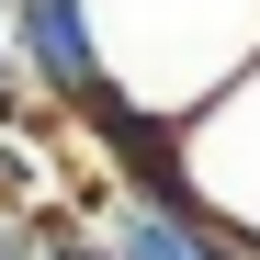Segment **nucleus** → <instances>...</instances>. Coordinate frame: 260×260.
Listing matches in <instances>:
<instances>
[{"label":"nucleus","mask_w":260,"mask_h":260,"mask_svg":"<svg viewBox=\"0 0 260 260\" xmlns=\"http://www.w3.org/2000/svg\"><path fill=\"white\" fill-rule=\"evenodd\" d=\"M34 192H46V147H34V136H0V215L34 204Z\"/></svg>","instance_id":"20e7f679"},{"label":"nucleus","mask_w":260,"mask_h":260,"mask_svg":"<svg viewBox=\"0 0 260 260\" xmlns=\"http://www.w3.org/2000/svg\"><path fill=\"white\" fill-rule=\"evenodd\" d=\"M0 57H12V46H0Z\"/></svg>","instance_id":"0eeeda50"},{"label":"nucleus","mask_w":260,"mask_h":260,"mask_svg":"<svg viewBox=\"0 0 260 260\" xmlns=\"http://www.w3.org/2000/svg\"><path fill=\"white\" fill-rule=\"evenodd\" d=\"M79 12H91L102 68L170 124L260 57V0H79Z\"/></svg>","instance_id":"f257e3e1"},{"label":"nucleus","mask_w":260,"mask_h":260,"mask_svg":"<svg viewBox=\"0 0 260 260\" xmlns=\"http://www.w3.org/2000/svg\"><path fill=\"white\" fill-rule=\"evenodd\" d=\"M0 260H46V238H34V215H23V204L0 215Z\"/></svg>","instance_id":"39448f33"},{"label":"nucleus","mask_w":260,"mask_h":260,"mask_svg":"<svg viewBox=\"0 0 260 260\" xmlns=\"http://www.w3.org/2000/svg\"><path fill=\"white\" fill-rule=\"evenodd\" d=\"M181 181H192V226L215 238V260H260V57L215 102L181 113Z\"/></svg>","instance_id":"f03ea898"},{"label":"nucleus","mask_w":260,"mask_h":260,"mask_svg":"<svg viewBox=\"0 0 260 260\" xmlns=\"http://www.w3.org/2000/svg\"><path fill=\"white\" fill-rule=\"evenodd\" d=\"M0 46L23 57V79L57 113L102 79V46H91V12H79V0H0Z\"/></svg>","instance_id":"7ed1b4c3"},{"label":"nucleus","mask_w":260,"mask_h":260,"mask_svg":"<svg viewBox=\"0 0 260 260\" xmlns=\"http://www.w3.org/2000/svg\"><path fill=\"white\" fill-rule=\"evenodd\" d=\"M46 260H113V238H91V226H79L68 249H46Z\"/></svg>","instance_id":"423d86ee"}]
</instances>
